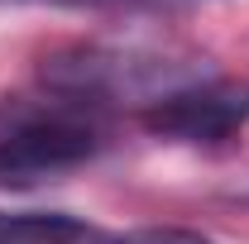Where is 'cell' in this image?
<instances>
[{"label": "cell", "instance_id": "277c9868", "mask_svg": "<svg viewBox=\"0 0 249 244\" xmlns=\"http://www.w3.org/2000/svg\"><path fill=\"white\" fill-rule=\"evenodd\" d=\"M115 244H216V240H206L196 230H178V225H149V230H129Z\"/></svg>", "mask_w": 249, "mask_h": 244}, {"label": "cell", "instance_id": "3957f363", "mask_svg": "<svg viewBox=\"0 0 249 244\" xmlns=\"http://www.w3.org/2000/svg\"><path fill=\"white\" fill-rule=\"evenodd\" d=\"M0 244H110L106 230L67 211H0Z\"/></svg>", "mask_w": 249, "mask_h": 244}, {"label": "cell", "instance_id": "7a4b0ae2", "mask_svg": "<svg viewBox=\"0 0 249 244\" xmlns=\"http://www.w3.org/2000/svg\"><path fill=\"white\" fill-rule=\"evenodd\" d=\"M249 124V82L240 77H211V82H182L173 91L154 96L144 105V129L178 144H220Z\"/></svg>", "mask_w": 249, "mask_h": 244}, {"label": "cell", "instance_id": "5b68a950", "mask_svg": "<svg viewBox=\"0 0 249 244\" xmlns=\"http://www.w3.org/2000/svg\"><path fill=\"white\" fill-rule=\"evenodd\" d=\"M48 5H149V10H168V5H196V0H48Z\"/></svg>", "mask_w": 249, "mask_h": 244}, {"label": "cell", "instance_id": "6da1fadb", "mask_svg": "<svg viewBox=\"0 0 249 244\" xmlns=\"http://www.w3.org/2000/svg\"><path fill=\"white\" fill-rule=\"evenodd\" d=\"M101 149V129L87 110H29L0 134V187H34L53 173L82 168Z\"/></svg>", "mask_w": 249, "mask_h": 244}]
</instances>
